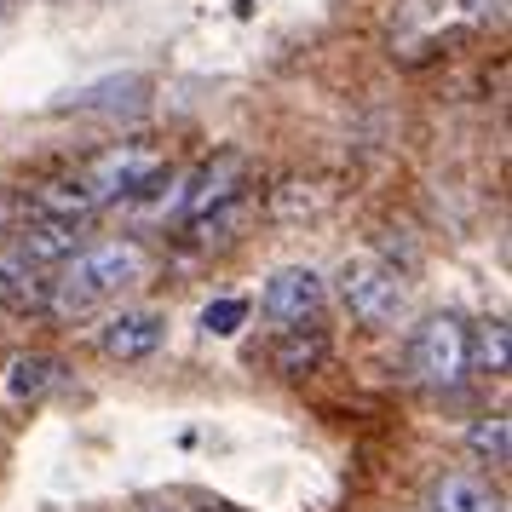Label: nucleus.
I'll return each instance as SVG.
<instances>
[{
  "mask_svg": "<svg viewBox=\"0 0 512 512\" xmlns=\"http://www.w3.org/2000/svg\"><path fill=\"white\" fill-rule=\"evenodd\" d=\"M144 271H150V254H144V242H133V236L87 242L75 259L58 265V277L47 288V311L58 323H81V317L104 311L110 300H121L133 282H144Z\"/></svg>",
  "mask_w": 512,
  "mask_h": 512,
  "instance_id": "f257e3e1",
  "label": "nucleus"
},
{
  "mask_svg": "<svg viewBox=\"0 0 512 512\" xmlns=\"http://www.w3.org/2000/svg\"><path fill=\"white\" fill-rule=\"evenodd\" d=\"M162 173H167V150L156 139H121V144H110V150H98L75 179L93 196V208L104 213V208L133 202V196H139L144 185H156Z\"/></svg>",
  "mask_w": 512,
  "mask_h": 512,
  "instance_id": "f03ea898",
  "label": "nucleus"
},
{
  "mask_svg": "<svg viewBox=\"0 0 512 512\" xmlns=\"http://www.w3.org/2000/svg\"><path fill=\"white\" fill-rule=\"evenodd\" d=\"M334 294L363 328H397L403 305H409V288L380 254H346L340 271H334Z\"/></svg>",
  "mask_w": 512,
  "mask_h": 512,
  "instance_id": "7ed1b4c3",
  "label": "nucleus"
},
{
  "mask_svg": "<svg viewBox=\"0 0 512 512\" xmlns=\"http://www.w3.org/2000/svg\"><path fill=\"white\" fill-rule=\"evenodd\" d=\"M409 380L426 386V392H455L466 380V323L461 317L438 311V317L415 323V334H409Z\"/></svg>",
  "mask_w": 512,
  "mask_h": 512,
  "instance_id": "20e7f679",
  "label": "nucleus"
},
{
  "mask_svg": "<svg viewBox=\"0 0 512 512\" xmlns=\"http://www.w3.org/2000/svg\"><path fill=\"white\" fill-rule=\"evenodd\" d=\"M259 311H265V323L277 328V334H288V328H317L328 311V277L311 271V265H282L259 288Z\"/></svg>",
  "mask_w": 512,
  "mask_h": 512,
  "instance_id": "39448f33",
  "label": "nucleus"
},
{
  "mask_svg": "<svg viewBox=\"0 0 512 512\" xmlns=\"http://www.w3.org/2000/svg\"><path fill=\"white\" fill-rule=\"evenodd\" d=\"M162 346H167V311H156V305H121L98 328V351L110 363H150Z\"/></svg>",
  "mask_w": 512,
  "mask_h": 512,
  "instance_id": "423d86ee",
  "label": "nucleus"
},
{
  "mask_svg": "<svg viewBox=\"0 0 512 512\" xmlns=\"http://www.w3.org/2000/svg\"><path fill=\"white\" fill-rule=\"evenodd\" d=\"M242 185H248V156L231 150V144H225V150H213V156L196 162V173H185V190H179V219H196V213L231 202V196H242Z\"/></svg>",
  "mask_w": 512,
  "mask_h": 512,
  "instance_id": "0eeeda50",
  "label": "nucleus"
},
{
  "mask_svg": "<svg viewBox=\"0 0 512 512\" xmlns=\"http://www.w3.org/2000/svg\"><path fill=\"white\" fill-rule=\"evenodd\" d=\"M12 242H18L35 265L58 271L64 259H75L81 248H87V225H75V219H41V213H24V225L12 231Z\"/></svg>",
  "mask_w": 512,
  "mask_h": 512,
  "instance_id": "6e6552de",
  "label": "nucleus"
},
{
  "mask_svg": "<svg viewBox=\"0 0 512 512\" xmlns=\"http://www.w3.org/2000/svg\"><path fill=\"white\" fill-rule=\"evenodd\" d=\"M47 288V265H35L18 242H0V305L6 311H47Z\"/></svg>",
  "mask_w": 512,
  "mask_h": 512,
  "instance_id": "1a4fd4ad",
  "label": "nucleus"
},
{
  "mask_svg": "<svg viewBox=\"0 0 512 512\" xmlns=\"http://www.w3.org/2000/svg\"><path fill=\"white\" fill-rule=\"evenodd\" d=\"M432 512H507V495L478 472H443L432 484Z\"/></svg>",
  "mask_w": 512,
  "mask_h": 512,
  "instance_id": "9d476101",
  "label": "nucleus"
},
{
  "mask_svg": "<svg viewBox=\"0 0 512 512\" xmlns=\"http://www.w3.org/2000/svg\"><path fill=\"white\" fill-rule=\"evenodd\" d=\"M52 380H58V357H47V351H18L6 363V374H0V397L24 409V403H41L52 392Z\"/></svg>",
  "mask_w": 512,
  "mask_h": 512,
  "instance_id": "9b49d317",
  "label": "nucleus"
},
{
  "mask_svg": "<svg viewBox=\"0 0 512 512\" xmlns=\"http://www.w3.org/2000/svg\"><path fill=\"white\" fill-rule=\"evenodd\" d=\"M139 98H144L139 75H104V81H93V87L58 98V110H75V116H116V110H133Z\"/></svg>",
  "mask_w": 512,
  "mask_h": 512,
  "instance_id": "f8f14e48",
  "label": "nucleus"
},
{
  "mask_svg": "<svg viewBox=\"0 0 512 512\" xmlns=\"http://www.w3.org/2000/svg\"><path fill=\"white\" fill-rule=\"evenodd\" d=\"M24 213H41V219H75V225H87L98 208H93V196L81 190V179H52V185L24 190Z\"/></svg>",
  "mask_w": 512,
  "mask_h": 512,
  "instance_id": "ddd939ff",
  "label": "nucleus"
},
{
  "mask_svg": "<svg viewBox=\"0 0 512 512\" xmlns=\"http://www.w3.org/2000/svg\"><path fill=\"white\" fill-rule=\"evenodd\" d=\"M507 357H512V334H507V317H484V323L466 328V374H507Z\"/></svg>",
  "mask_w": 512,
  "mask_h": 512,
  "instance_id": "4468645a",
  "label": "nucleus"
},
{
  "mask_svg": "<svg viewBox=\"0 0 512 512\" xmlns=\"http://www.w3.org/2000/svg\"><path fill=\"white\" fill-rule=\"evenodd\" d=\"M271 363H277L282 374H311L328 363V334L323 328H288L277 340V351H271Z\"/></svg>",
  "mask_w": 512,
  "mask_h": 512,
  "instance_id": "2eb2a0df",
  "label": "nucleus"
},
{
  "mask_svg": "<svg viewBox=\"0 0 512 512\" xmlns=\"http://www.w3.org/2000/svg\"><path fill=\"white\" fill-rule=\"evenodd\" d=\"M248 219V196H231V202H219V208L196 213V219H185V231L196 248H219V242H231L236 225Z\"/></svg>",
  "mask_w": 512,
  "mask_h": 512,
  "instance_id": "dca6fc26",
  "label": "nucleus"
},
{
  "mask_svg": "<svg viewBox=\"0 0 512 512\" xmlns=\"http://www.w3.org/2000/svg\"><path fill=\"white\" fill-rule=\"evenodd\" d=\"M466 449H472L478 461H489V466H507L512 461V426H507V415L472 420V426H466Z\"/></svg>",
  "mask_w": 512,
  "mask_h": 512,
  "instance_id": "f3484780",
  "label": "nucleus"
},
{
  "mask_svg": "<svg viewBox=\"0 0 512 512\" xmlns=\"http://www.w3.org/2000/svg\"><path fill=\"white\" fill-rule=\"evenodd\" d=\"M242 323H248V300H242V294H225V300L202 305V328H208V334H219V340H231Z\"/></svg>",
  "mask_w": 512,
  "mask_h": 512,
  "instance_id": "a211bd4d",
  "label": "nucleus"
},
{
  "mask_svg": "<svg viewBox=\"0 0 512 512\" xmlns=\"http://www.w3.org/2000/svg\"><path fill=\"white\" fill-rule=\"evenodd\" d=\"M317 208H323V190L300 185V179L277 185V196H271V219H300V213H317Z\"/></svg>",
  "mask_w": 512,
  "mask_h": 512,
  "instance_id": "6ab92c4d",
  "label": "nucleus"
},
{
  "mask_svg": "<svg viewBox=\"0 0 512 512\" xmlns=\"http://www.w3.org/2000/svg\"><path fill=\"white\" fill-rule=\"evenodd\" d=\"M461 6H484V0H461Z\"/></svg>",
  "mask_w": 512,
  "mask_h": 512,
  "instance_id": "aec40b11",
  "label": "nucleus"
},
{
  "mask_svg": "<svg viewBox=\"0 0 512 512\" xmlns=\"http://www.w3.org/2000/svg\"><path fill=\"white\" fill-rule=\"evenodd\" d=\"M202 512H219V507H202Z\"/></svg>",
  "mask_w": 512,
  "mask_h": 512,
  "instance_id": "412c9836",
  "label": "nucleus"
}]
</instances>
